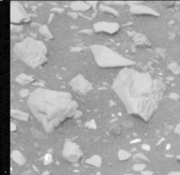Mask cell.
<instances>
[{
    "mask_svg": "<svg viewBox=\"0 0 180 175\" xmlns=\"http://www.w3.org/2000/svg\"><path fill=\"white\" fill-rule=\"evenodd\" d=\"M130 115L148 121L161 100L163 86L149 74L125 68L119 72L112 86Z\"/></svg>",
    "mask_w": 180,
    "mask_h": 175,
    "instance_id": "obj_1",
    "label": "cell"
},
{
    "mask_svg": "<svg viewBox=\"0 0 180 175\" xmlns=\"http://www.w3.org/2000/svg\"><path fill=\"white\" fill-rule=\"evenodd\" d=\"M27 105L47 131L50 132L76 113L78 105L71 94L38 88L30 94Z\"/></svg>",
    "mask_w": 180,
    "mask_h": 175,
    "instance_id": "obj_2",
    "label": "cell"
},
{
    "mask_svg": "<svg viewBox=\"0 0 180 175\" xmlns=\"http://www.w3.org/2000/svg\"><path fill=\"white\" fill-rule=\"evenodd\" d=\"M14 53L16 57L32 68L41 67L47 61L46 45L40 40L31 38H27L16 43Z\"/></svg>",
    "mask_w": 180,
    "mask_h": 175,
    "instance_id": "obj_3",
    "label": "cell"
},
{
    "mask_svg": "<svg viewBox=\"0 0 180 175\" xmlns=\"http://www.w3.org/2000/svg\"><path fill=\"white\" fill-rule=\"evenodd\" d=\"M95 62L98 64L99 67L105 69H111V68L125 67L132 65L134 63L121 56L118 53L112 50L104 45H94L91 47Z\"/></svg>",
    "mask_w": 180,
    "mask_h": 175,
    "instance_id": "obj_4",
    "label": "cell"
},
{
    "mask_svg": "<svg viewBox=\"0 0 180 175\" xmlns=\"http://www.w3.org/2000/svg\"><path fill=\"white\" fill-rule=\"evenodd\" d=\"M11 21L16 24H21L29 21V16L21 4L12 2L11 4Z\"/></svg>",
    "mask_w": 180,
    "mask_h": 175,
    "instance_id": "obj_5",
    "label": "cell"
},
{
    "mask_svg": "<svg viewBox=\"0 0 180 175\" xmlns=\"http://www.w3.org/2000/svg\"><path fill=\"white\" fill-rule=\"evenodd\" d=\"M63 155L68 161L71 163H77L81 156L80 148L75 143L68 142L64 146Z\"/></svg>",
    "mask_w": 180,
    "mask_h": 175,
    "instance_id": "obj_6",
    "label": "cell"
},
{
    "mask_svg": "<svg viewBox=\"0 0 180 175\" xmlns=\"http://www.w3.org/2000/svg\"><path fill=\"white\" fill-rule=\"evenodd\" d=\"M95 30L98 33H104L106 34H115L120 29V25L115 23L99 22L94 25Z\"/></svg>",
    "mask_w": 180,
    "mask_h": 175,
    "instance_id": "obj_7",
    "label": "cell"
},
{
    "mask_svg": "<svg viewBox=\"0 0 180 175\" xmlns=\"http://www.w3.org/2000/svg\"><path fill=\"white\" fill-rule=\"evenodd\" d=\"M71 86L75 91L85 93L91 89V85L81 76H78L71 82Z\"/></svg>",
    "mask_w": 180,
    "mask_h": 175,
    "instance_id": "obj_8",
    "label": "cell"
},
{
    "mask_svg": "<svg viewBox=\"0 0 180 175\" xmlns=\"http://www.w3.org/2000/svg\"><path fill=\"white\" fill-rule=\"evenodd\" d=\"M101 162H102V160H101V158L98 157L97 155H95L92 157L91 158H89V160H87V163L89 164V165H92L94 166H100L101 165Z\"/></svg>",
    "mask_w": 180,
    "mask_h": 175,
    "instance_id": "obj_9",
    "label": "cell"
},
{
    "mask_svg": "<svg viewBox=\"0 0 180 175\" xmlns=\"http://www.w3.org/2000/svg\"><path fill=\"white\" fill-rule=\"evenodd\" d=\"M20 157H22V155L18 152V151H15L14 152H13L12 158L13 159L15 160L16 163L18 164H21V165H22V164H24L25 163L24 158H20Z\"/></svg>",
    "mask_w": 180,
    "mask_h": 175,
    "instance_id": "obj_10",
    "label": "cell"
},
{
    "mask_svg": "<svg viewBox=\"0 0 180 175\" xmlns=\"http://www.w3.org/2000/svg\"><path fill=\"white\" fill-rule=\"evenodd\" d=\"M130 156V154L128 153L127 151L125 150H121L120 151L118 154V157L121 160H125L127 159H128L129 157Z\"/></svg>",
    "mask_w": 180,
    "mask_h": 175,
    "instance_id": "obj_11",
    "label": "cell"
},
{
    "mask_svg": "<svg viewBox=\"0 0 180 175\" xmlns=\"http://www.w3.org/2000/svg\"><path fill=\"white\" fill-rule=\"evenodd\" d=\"M144 168H145V165H143V164H139V165H136L133 167L134 170L137 171V172H140V171H142Z\"/></svg>",
    "mask_w": 180,
    "mask_h": 175,
    "instance_id": "obj_12",
    "label": "cell"
},
{
    "mask_svg": "<svg viewBox=\"0 0 180 175\" xmlns=\"http://www.w3.org/2000/svg\"><path fill=\"white\" fill-rule=\"evenodd\" d=\"M142 175H153V172H149V171H144V172H141Z\"/></svg>",
    "mask_w": 180,
    "mask_h": 175,
    "instance_id": "obj_13",
    "label": "cell"
},
{
    "mask_svg": "<svg viewBox=\"0 0 180 175\" xmlns=\"http://www.w3.org/2000/svg\"><path fill=\"white\" fill-rule=\"evenodd\" d=\"M168 175H180V172H172L169 173Z\"/></svg>",
    "mask_w": 180,
    "mask_h": 175,
    "instance_id": "obj_14",
    "label": "cell"
},
{
    "mask_svg": "<svg viewBox=\"0 0 180 175\" xmlns=\"http://www.w3.org/2000/svg\"><path fill=\"white\" fill-rule=\"evenodd\" d=\"M176 131H177L178 134H180V126H179L177 127V130H176Z\"/></svg>",
    "mask_w": 180,
    "mask_h": 175,
    "instance_id": "obj_15",
    "label": "cell"
},
{
    "mask_svg": "<svg viewBox=\"0 0 180 175\" xmlns=\"http://www.w3.org/2000/svg\"><path fill=\"white\" fill-rule=\"evenodd\" d=\"M124 175H132V174H124Z\"/></svg>",
    "mask_w": 180,
    "mask_h": 175,
    "instance_id": "obj_16",
    "label": "cell"
},
{
    "mask_svg": "<svg viewBox=\"0 0 180 175\" xmlns=\"http://www.w3.org/2000/svg\"><path fill=\"white\" fill-rule=\"evenodd\" d=\"M179 159H180V156H179Z\"/></svg>",
    "mask_w": 180,
    "mask_h": 175,
    "instance_id": "obj_17",
    "label": "cell"
}]
</instances>
